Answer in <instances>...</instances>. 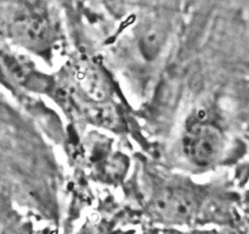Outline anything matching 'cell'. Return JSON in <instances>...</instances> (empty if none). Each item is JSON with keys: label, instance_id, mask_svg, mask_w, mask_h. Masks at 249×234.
Wrapping results in <instances>:
<instances>
[{"label": "cell", "instance_id": "cell-1", "mask_svg": "<svg viewBox=\"0 0 249 234\" xmlns=\"http://www.w3.org/2000/svg\"><path fill=\"white\" fill-rule=\"evenodd\" d=\"M186 157L197 166H211L223 154L224 136L216 126L204 117H195L189 122L182 138Z\"/></svg>", "mask_w": 249, "mask_h": 234}, {"label": "cell", "instance_id": "cell-2", "mask_svg": "<svg viewBox=\"0 0 249 234\" xmlns=\"http://www.w3.org/2000/svg\"><path fill=\"white\" fill-rule=\"evenodd\" d=\"M155 211L169 222H186L196 211L194 195L180 188H167L155 199Z\"/></svg>", "mask_w": 249, "mask_h": 234}, {"label": "cell", "instance_id": "cell-3", "mask_svg": "<svg viewBox=\"0 0 249 234\" xmlns=\"http://www.w3.org/2000/svg\"><path fill=\"white\" fill-rule=\"evenodd\" d=\"M15 38L31 49H43L50 39V27L43 15L38 12L23 14L12 27Z\"/></svg>", "mask_w": 249, "mask_h": 234}]
</instances>
